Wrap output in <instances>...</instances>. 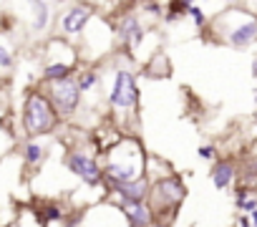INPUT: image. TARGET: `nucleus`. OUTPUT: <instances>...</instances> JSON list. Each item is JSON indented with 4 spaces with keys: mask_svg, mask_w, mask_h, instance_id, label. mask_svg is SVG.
Wrapping results in <instances>:
<instances>
[{
    "mask_svg": "<svg viewBox=\"0 0 257 227\" xmlns=\"http://www.w3.org/2000/svg\"><path fill=\"white\" fill-rule=\"evenodd\" d=\"M106 179L111 182V184H116V187H121V184H128V182H134L137 179V167L134 164H111L108 169H106Z\"/></svg>",
    "mask_w": 257,
    "mask_h": 227,
    "instance_id": "nucleus-8",
    "label": "nucleus"
},
{
    "mask_svg": "<svg viewBox=\"0 0 257 227\" xmlns=\"http://www.w3.org/2000/svg\"><path fill=\"white\" fill-rule=\"evenodd\" d=\"M78 96H81V91H78V83H76V81H71V78H66V81L56 83V88H53L56 106H58L63 113H68V111H73V108H76V103H78Z\"/></svg>",
    "mask_w": 257,
    "mask_h": 227,
    "instance_id": "nucleus-3",
    "label": "nucleus"
},
{
    "mask_svg": "<svg viewBox=\"0 0 257 227\" xmlns=\"http://www.w3.org/2000/svg\"><path fill=\"white\" fill-rule=\"evenodd\" d=\"M232 174H234L232 164H227V162L217 164V167L212 169V179H214V187H217V189H224V187H227V184L232 182Z\"/></svg>",
    "mask_w": 257,
    "mask_h": 227,
    "instance_id": "nucleus-11",
    "label": "nucleus"
},
{
    "mask_svg": "<svg viewBox=\"0 0 257 227\" xmlns=\"http://www.w3.org/2000/svg\"><path fill=\"white\" fill-rule=\"evenodd\" d=\"M199 157L202 159H212L214 157V149L212 147H199Z\"/></svg>",
    "mask_w": 257,
    "mask_h": 227,
    "instance_id": "nucleus-18",
    "label": "nucleus"
},
{
    "mask_svg": "<svg viewBox=\"0 0 257 227\" xmlns=\"http://www.w3.org/2000/svg\"><path fill=\"white\" fill-rule=\"evenodd\" d=\"M237 204H239L242 209H249V212H252V209H257V199H247V202H242V199H239Z\"/></svg>",
    "mask_w": 257,
    "mask_h": 227,
    "instance_id": "nucleus-19",
    "label": "nucleus"
},
{
    "mask_svg": "<svg viewBox=\"0 0 257 227\" xmlns=\"http://www.w3.org/2000/svg\"><path fill=\"white\" fill-rule=\"evenodd\" d=\"M252 224H254V227H257V209H254V212H252Z\"/></svg>",
    "mask_w": 257,
    "mask_h": 227,
    "instance_id": "nucleus-21",
    "label": "nucleus"
},
{
    "mask_svg": "<svg viewBox=\"0 0 257 227\" xmlns=\"http://www.w3.org/2000/svg\"><path fill=\"white\" fill-rule=\"evenodd\" d=\"M46 217H48V219H58V217H61V212H58L56 207H51V209L46 212Z\"/></svg>",
    "mask_w": 257,
    "mask_h": 227,
    "instance_id": "nucleus-20",
    "label": "nucleus"
},
{
    "mask_svg": "<svg viewBox=\"0 0 257 227\" xmlns=\"http://www.w3.org/2000/svg\"><path fill=\"white\" fill-rule=\"evenodd\" d=\"M86 21H88V11L73 8V11L63 18V31H66V33H81L83 26H86Z\"/></svg>",
    "mask_w": 257,
    "mask_h": 227,
    "instance_id": "nucleus-10",
    "label": "nucleus"
},
{
    "mask_svg": "<svg viewBox=\"0 0 257 227\" xmlns=\"http://www.w3.org/2000/svg\"><path fill=\"white\" fill-rule=\"evenodd\" d=\"M96 86V76L93 73H83L81 78H78V91H88V88H93Z\"/></svg>",
    "mask_w": 257,
    "mask_h": 227,
    "instance_id": "nucleus-15",
    "label": "nucleus"
},
{
    "mask_svg": "<svg viewBox=\"0 0 257 227\" xmlns=\"http://www.w3.org/2000/svg\"><path fill=\"white\" fill-rule=\"evenodd\" d=\"M68 71H71V68H68L66 63H53V66H48V68H46V78H48V81H58V83H61V81H66Z\"/></svg>",
    "mask_w": 257,
    "mask_h": 227,
    "instance_id": "nucleus-12",
    "label": "nucleus"
},
{
    "mask_svg": "<svg viewBox=\"0 0 257 227\" xmlns=\"http://www.w3.org/2000/svg\"><path fill=\"white\" fill-rule=\"evenodd\" d=\"M254 41H257V21H247V23H242L239 28H234L229 33V43L237 46V48H244Z\"/></svg>",
    "mask_w": 257,
    "mask_h": 227,
    "instance_id": "nucleus-7",
    "label": "nucleus"
},
{
    "mask_svg": "<svg viewBox=\"0 0 257 227\" xmlns=\"http://www.w3.org/2000/svg\"><path fill=\"white\" fill-rule=\"evenodd\" d=\"M128 222H132V227H147L149 219H152V209L147 204H132V207H123Z\"/></svg>",
    "mask_w": 257,
    "mask_h": 227,
    "instance_id": "nucleus-9",
    "label": "nucleus"
},
{
    "mask_svg": "<svg viewBox=\"0 0 257 227\" xmlns=\"http://www.w3.org/2000/svg\"><path fill=\"white\" fill-rule=\"evenodd\" d=\"M11 63H13V61H11V53H8L3 46H0V66H3V68H8Z\"/></svg>",
    "mask_w": 257,
    "mask_h": 227,
    "instance_id": "nucleus-16",
    "label": "nucleus"
},
{
    "mask_svg": "<svg viewBox=\"0 0 257 227\" xmlns=\"http://www.w3.org/2000/svg\"><path fill=\"white\" fill-rule=\"evenodd\" d=\"M33 11H36V31H43L46 26H48V6L46 3H38V6H33Z\"/></svg>",
    "mask_w": 257,
    "mask_h": 227,
    "instance_id": "nucleus-13",
    "label": "nucleus"
},
{
    "mask_svg": "<svg viewBox=\"0 0 257 227\" xmlns=\"http://www.w3.org/2000/svg\"><path fill=\"white\" fill-rule=\"evenodd\" d=\"M118 38H121V43H132V46H139L142 43L144 31H142V26H139V21L134 16H126L123 18V23L118 28Z\"/></svg>",
    "mask_w": 257,
    "mask_h": 227,
    "instance_id": "nucleus-6",
    "label": "nucleus"
},
{
    "mask_svg": "<svg viewBox=\"0 0 257 227\" xmlns=\"http://www.w3.org/2000/svg\"><path fill=\"white\" fill-rule=\"evenodd\" d=\"M23 154H26V159H28L31 164H38L41 157H43V149H41L38 144H26V147H23Z\"/></svg>",
    "mask_w": 257,
    "mask_h": 227,
    "instance_id": "nucleus-14",
    "label": "nucleus"
},
{
    "mask_svg": "<svg viewBox=\"0 0 257 227\" xmlns=\"http://www.w3.org/2000/svg\"><path fill=\"white\" fill-rule=\"evenodd\" d=\"M66 167H68L73 174H78L86 184H96L98 177H101L96 162H93L91 157H83V154H71V157L66 159Z\"/></svg>",
    "mask_w": 257,
    "mask_h": 227,
    "instance_id": "nucleus-4",
    "label": "nucleus"
},
{
    "mask_svg": "<svg viewBox=\"0 0 257 227\" xmlns=\"http://www.w3.org/2000/svg\"><path fill=\"white\" fill-rule=\"evenodd\" d=\"M118 197H121V204L123 207H132V204H144V194H147V182L144 179H134L128 184H121L116 187Z\"/></svg>",
    "mask_w": 257,
    "mask_h": 227,
    "instance_id": "nucleus-5",
    "label": "nucleus"
},
{
    "mask_svg": "<svg viewBox=\"0 0 257 227\" xmlns=\"http://www.w3.org/2000/svg\"><path fill=\"white\" fill-rule=\"evenodd\" d=\"M139 98V91H137V83H134V76L126 73V71H118L116 73V83H113V91H111V103L116 108H132Z\"/></svg>",
    "mask_w": 257,
    "mask_h": 227,
    "instance_id": "nucleus-2",
    "label": "nucleus"
},
{
    "mask_svg": "<svg viewBox=\"0 0 257 227\" xmlns=\"http://www.w3.org/2000/svg\"><path fill=\"white\" fill-rule=\"evenodd\" d=\"M53 124H56V119H53L48 101L43 96H31L26 101V129L31 134H46L53 129Z\"/></svg>",
    "mask_w": 257,
    "mask_h": 227,
    "instance_id": "nucleus-1",
    "label": "nucleus"
},
{
    "mask_svg": "<svg viewBox=\"0 0 257 227\" xmlns=\"http://www.w3.org/2000/svg\"><path fill=\"white\" fill-rule=\"evenodd\" d=\"M187 11L192 13V18H194V23H197V26H202V23H204V16L199 13V8H194V6H189Z\"/></svg>",
    "mask_w": 257,
    "mask_h": 227,
    "instance_id": "nucleus-17",
    "label": "nucleus"
}]
</instances>
